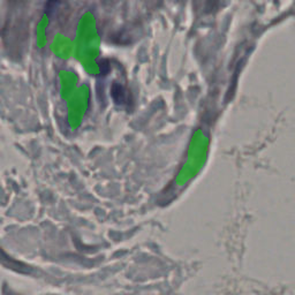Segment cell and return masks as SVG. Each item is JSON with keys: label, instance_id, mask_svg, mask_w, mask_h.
Returning a JSON list of instances; mask_svg holds the SVG:
<instances>
[{"label": "cell", "instance_id": "cell-1", "mask_svg": "<svg viewBox=\"0 0 295 295\" xmlns=\"http://www.w3.org/2000/svg\"><path fill=\"white\" fill-rule=\"evenodd\" d=\"M0 261H3L4 263L6 264L7 267H10V262H11V261H10V258H8L7 256L3 253L2 250H0Z\"/></svg>", "mask_w": 295, "mask_h": 295}]
</instances>
